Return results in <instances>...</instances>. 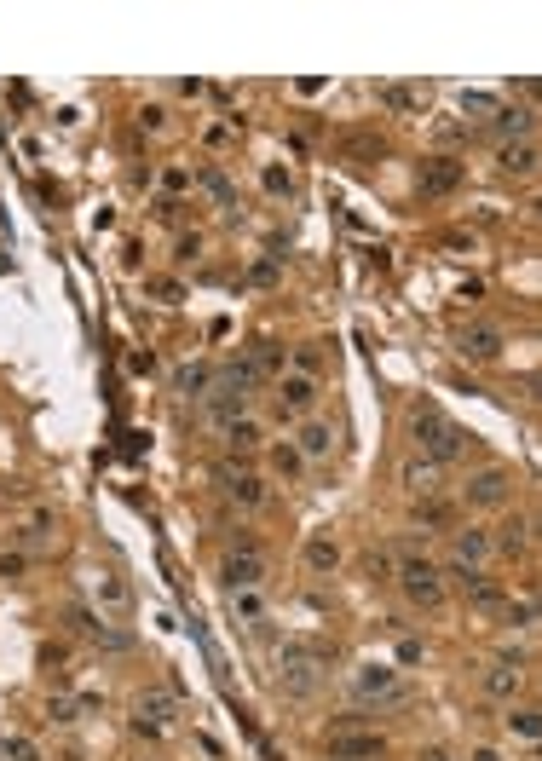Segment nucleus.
I'll return each mask as SVG.
<instances>
[{"label": "nucleus", "mask_w": 542, "mask_h": 761, "mask_svg": "<svg viewBox=\"0 0 542 761\" xmlns=\"http://www.w3.org/2000/svg\"><path fill=\"white\" fill-rule=\"evenodd\" d=\"M502 173L531 179V173H537V139H514V145H502Z\"/></svg>", "instance_id": "nucleus-24"}, {"label": "nucleus", "mask_w": 542, "mask_h": 761, "mask_svg": "<svg viewBox=\"0 0 542 761\" xmlns=\"http://www.w3.org/2000/svg\"><path fill=\"white\" fill-rule=\"evenodd\" d=\"M295 450L306 456V467H312V462H329V456H334V427H329L324 416H306V427H300V438H295Z\"/></svg>", "instance_id": "nucleus-17"}, {"label": "nucleus", "mask_w": 542, "mask_h": 761, "mask_svg": "<svg viewBox=\"0 0 542 761\" xmlns=\"http://www.w3.org/2000/svg\"><path fill=\"white\" fill-rule=\"evenodd\" d=\"M202 185H208V190H214V197H219V202H226V197H231V185H226V173H219V168H202Z\"/></svg>", "instance_id": "nucleus-38"}, {"label": "nucleus", "mask_w": 542, "mask_h": 761, "mask_svg": "<svg viewBox=\"0 0 542 761\" xmlns=\"http://www.w3.org/2000/svg\"><path fill=\"white\" fill-rule=\"evenodd\" d=\"M461 179H468V168H461L456 156H427V162L416 168L421 197H450V190H461Z\"/></svg>", "instance_id": "nucleus-11"}, {"label": "nucleus", "mask_w": 542, "mask_h": 761, "mask_svg": "<svg viewBox=\"0 0 542 761\" xmlns=\"http://www.w3.org/2000/svg\"><path fill=\"white\" fill-rule=\"evenodd\" d=\"M139 716H156V727L173 721V698L168 692H145V698H139Z\"/></svg>", "instance_id": "nucleus-31"}, {"label": "nucleus", "mask_w": 542, "mask_h": 761, "mask_svg": "<svg viewBox=\"0 0 542 761\" xmlns=\"http://www.w3.org/2000/svg\"><path fill=\"white\" fill-rule=\"evenodd\" d=\"M410 438H416V450H421V462H439V467H450V462H461V456L473 450V433L468 427H456L444 409H433V404H421L416 416H410Z\"/></svg>", "instance_id": "nucleus-1"}, {"label": "nucleus", "mask_w": 542, "mask_h": 761, "mask_svg": "<svg viewBox=\"0 0 542 761\" xmlns=\"http://www.w3.org/2000/svg\"><path fill=\"white\" fill-rule=\"evenodd\" d=\"M531 127H537V110H531V104H497V110H490V133H497L502 145L531 139Z\"/></svg>", "instance_id": "nucleus-16"}, {"label": "nucleus", "mask_w": 542, "mask_h": 761, "mask_svg": "<svg viewBox=\"0 0 542 761\" xmlns=\"http://www.w3.org/2000/svg\"><path fill=\"white\" fill-rule=\"evenodd\" d=\"M150 363H156L150 352H133V358H127V370H133V375H150Z\"/></svg>", "instance_id": "nucleus-45"}, {"label": "nucleus", "mask_w": 542, "mask_h": 761, "mask_svg": "<svg viewBox=\"0 0 542 761\" xmlns=\"http://www.w3.org/2000/svg\"><path fill=\"white\" fill-rule=\"evenodd\" d=\"M231 133H237V116H231V121H214L208 133H202V145H208V150H226V145H231Z\"/></svg>", "instance_id": "nucleus-33"}, {"label": "nucleus", "mask_w": 542, "mask_h": 761, "mask_svg": "<svg viewBox=\"0 0 542 761\" xmlns=\"http://www.w3.org/2000/svg\"><path fill=\"white\" fill-rule=\"evenodd\" d=\"M300 565H306L312 577H329V571L341 565V536H334V531H306V543H300Z\"/></svg>", "instance_id": "nucleus-15"}, {"label": "nucleus", "mask_w": 542, "mask_h": 761, "mask_svg": "<svg viewBox=\"0 0 542 761\" xmlns=\"http://www.w3.org/2000/svg\"><path fill=\"white\" fill-rule=\"evenodd\" d=\"M266 467H271V473H277V479H283V485H295V479H300V473H306V456H300V450H295V438H277V444H266Z\"/></svg>", "instance_id": "nucleus-23"}, {"label": "nucleus", "mask_w": 542, "mask_h": 761, "mask_svg": "<svg viewBox=\"0 0 542 761\" xmlns=\"http://www.w3.org/2000/svg\"><path fill=\"white\" fill-rule=\"evenodd\" d=\"M190 190V168L185 162H168L162 168V197H168V208H173V197H185Z\"/></svg>", "instance_id": "nucleus-30"}, {"label": "nucleus", "mask_w": 542, "mask_h": 761, "mask_svg": "<svg viewBox=\"0 0 542 761\" xmlns=\"http://www.w3.org/2000/svg\"><path fill=\"white\" fill-rule=\"evenodd\" d=\"M398 479H404L410 496H444V467L439 462H404Z\"/></svg>", "instance_id": "nucleus-22"}, {"label": "nucleus", "mask_w": 542, "mask_h": 761, "mask_svg": "<svg viewBox=\"0 0 542 761\" xmlns=\"http://www.w3.org/2000/svg\"><path fill=\"white\" fill-rule=\"evenodd\" d=\"M162 121H168V110H162V104H145V110H139V127H150V133H156Z\"/></svg>", "instance_id": "nucleus-40"}, {"label": "nucleus", "mask_w": 542, "mask_h": 761, "mask_svg": "<svg viewBox=\"0 0 542 761\" xmlns=\"http://www.w3.org/2000/svg\"><path fill=\"white\" fill-rule=\"evenodd\" d=\"M490 548H497V554H525V548H531V519H508L502 536H490Z\"/></svg>", "instance_id": "nucleus-26"}, {"label": "nucleus", "mask_w": 542, "mask_h": 761, "mask_svg": "<svg viewBox=\"0 0 542 761\" xmlns=\"http://www.w3.org/2000/svg\"><path fill=\"white\" fill-rule=\"evenodd\" d=\"M525 669H531V658H525V652H502L485 669V698H497V704L514 709V698H525Z\"/></svg>", "instance_id": "nucleus-8"}, {"label": "nucleus", "mask_w": 542, "mask_h": 761, "mask_svg": "<svg viewBox=\"0 0 542 761\" xmlns=\"http://www.w3.org/2000/svg\"><path fill=\"white\" fill-rule=\"evenodd\" d=\"M197 254H202V236H179V243H173V260H179V265H190Z\"/></svg>", "instance_id": "nucleus-37"}, {"label": "nucleus", "mask_w": 542, "mask_h": 761, "mask_svg": "<svg viewBox=\"0 0 542 761\" xmlns=\"http://www.w3.org/2000/svg\"><path fill=\"white\" fill-rule=\"evenodd\" d=\"M468 761H508L497 744H479V750H468Z\"/></svg>", "instance_id": "nucleus-42"}, {"label": "nucleus", "mask_w": 542, "mask_h": 761, "mask_svg": "<svg viewBox=\"0 0 542 761\" xmlns=\"http://www.w3.org/2000/svg\"><path fill=\"white\" fill-rule=\"evenodd\" d=\"M461 502L479 507V514H497V507L514 502V473L508 467H479L468 485H461Z\"/></svg>", "instance_id": "nucleus-6"}, {"label": "nucleus", "mask_w": 542, "mask_h": 761, "mask_svg": "<svg viewBox=\"0 0 542 761\" xmlns=\"http://www.w3.org/2000/svg\"><path fill=\"white\" fill-rule=\"evenodd\" d=\"M214 479H219V490H226L237 507H266V479H260V473H248L243 462H219Z\"/></svg>", "instance_id": "nucleus-10"}, {"label": "nucleus", "mask_w": 542, "mask_h": 761, "mask_svg": "<svg viewBox=\"0 0 542 761\" xmlns=\"http://www.w3.org/2000/svg\"><path fill=\"white\" fill-rule=\"evenodd\" d=\"M392 583H398V594H404L416 612H439V606H444V594H450V583H444L439 560H427V554H416V548H398V560H392Z\"/></svg>", "instance_id": "nucleus-2"}, {"label": "nucleus", "mask_w": 542, "mask_h": 761, "mask_svg": "<svg viewBox=\"0 0 542 761\" xmlns=\"http://www.w3.org/2000/svg\"><path fill=\"white\" fill-rule=\"evenodd\" d=\"M271 663H277V675H271V680H277L283 698H312L317 687H324V663H329V658L317 652L312 641H283Z\"/></svg>", "instance_id": "nucleus-4"}, {"label": "nucleus", "mask_w": 542, "mask_h": 761, "mask_svg": "<svg viewBox=\"0 0 542 761\" xmlns=\"http://www.w3.org/2000/svg\"><path fill=\"white\" fill-rule=\"evenodd\" d=\"M92 594H99L104 617H121L127 606H133V594H127V583L116 577V571H92Z\"/></svg>", "instance_id": "nucleus-21"}, {"label": "nucleus", "mask_w": 542, "mask_h": 761, "mask_svg": "<svg viewBox=\"0 0 542 761\" xmlns=\"http://www.w3.org/2000/svg\"><path fill=\"white\" fill-rule=\"evenodd\" d=\"M416 761H456V756H450V750H439V744H427V750H421Z\"/></svg>", "instance_id": "nucleus-46"}, {"label": "nucleus", "mask_w": 542, "mask_h": 761, "mask_svg": "<svg viewBox=\"0 0 542 761\" xmlns=\"http://www.w3.org/2000/svg\"><path fill=\"white\" fill-rule=\"evenodd\" d=\"M387 738L381 733H353V727H334L329 733V761H381Z\"/></svg>", "instance_id": "nucleus-12"}, {"label": "nucleus", "mask_w": 542, "mask_h": 761, "mask_svg": "<svg viewBox=\"0 0 542 761\" xmlns=\"http://www.w3.org/2000/svg\"><path fill=\"white\" fill-rule=\"evenodd\" d=\"M173 387H179L185 392V399H208V387H214V370H208V363H190V370H179V380H173Z\"/></svg>", "instance_id": "nucleus-27"}, {"label": "nucleus", "mask_w": 542, "mask_h": 761, "mask_svg": "<svg viewBox=\"0 0 542 761\" xmlns=\"http://www.w3.org/2000/svg\"><path fill=\"white\" fill-rule=\"evenodd\" d=\"M121 265H127V272H139V265H145V248H139V243H121Z\"/></svg>", "instance_id": "nucleus-41"}, {"label": "nucleus", "mask_w": 542, "mask_h": 761, "mask_svg": "<svg viewBox=\"0 0 542 761\" xmlns=\"http://www.w3.org/2000/svg\"><path fill=\"white\" fill-rule=\"evenodd\" d=\"M145 289H150L156 300H162V306H179V300H185V289H179V283H173V277H150Z\"/></svg>", "instance_id": "nucleus-32"}, {"label": "nucleus", "mask_w": 542, "mask_h": 761, "mask_svg": "<svg viewBox=\"0 0 542 761\" xmlns=\"http://www.w3.org/2000/svg\"><path fill=\"white\" fill-rule=\"evenodd\" d=\"M490 531L485 525H456L450 531V554L444 560H456V565H468V571H485V560H490Z\"/></svg>", "instance_id": "nucleus-13"}, {"label": "nucleus", "mask_w": 542, "mask_h": 761, "mask_svg": "<svg viewBox=\"0 0 542 761\" xmlns=\"http://www.w3.org/2000/svg\"><path fill=\"white\" fill-rule=\"evenodd\" d=\"M70 629L82 634V641H99V646H121V634L110 629V617H104V612H92V606H70Z\"/></svg>", "instance_id": "nucleus-20"}, {"label": "nucleus", "mask_w": 542, "mask_h": 761, "mask_svg": "<svg viewBox=\"0 0 542 761\" xmlns=\"http://www.w3.org/2000/svg\"><path fill=\"white\" fill-rule=\"evenodd\" d=\"M381 104L387 110H416V92L410 87H381Z\"/></svg>", "instance_id": "nucleus-35"}, {"label": "nucleus", "mask_w": 542, "mask_h": 761, "mask_svg": "<svg viewBox=\"0 0 542 761\" xmlns=\"http://www.w3.org/2000/svg\"><path fill=\"white\" fill-rule=\"evenodd\" d=\"M421 658V641H398V663H416Z\"/></svg>", "instance_id": "nucleus-43"}, {"label": "nucleus", "mask_w": 542, "mask_h": 761, "mask_svg": "<svg viewBox=\"0 0 542 761\" xmlns=\"http://www.w3.org/2000/svg\"><path fill=\"white\" fill-rule=\"evenodd\" d=\"M346 687H353V704H363V709H398V704H410V692L404 687V669H398V663H387V658H363L358 669H353V680H346Z\"/></svg>", "instance_id": "nucleus-3"}, {"label": "nucleus", "mask_w": 542, "mask_h": 761, "mask_svg": "<svg viewBox=\"0 0 542 761\" xmlns=\"http://www.w3.org/2000/svg\"><path fill=\"white\" fill-rule=\"evenodd\" d=\"M502 346H508V335H502L497 323H473V329H461L456 352L468 358V363H497V358H502Z\"/></svg>", "instance_id": "nucleus-14"}, {"label": "nucleus", "mask_w": 542, "mask_h": 761, "mask_svg": "<svg viewBox=\"0 0 542 761\" xmlns=\"http://www.w3.org/2000/svg\"><path fill=\"white\" fill-rule=\"evenodd\" d=\"M0 756H6V761H41V756H35V744H29V738H6V750H0Z\"/></svg>", "instance_id": "nucleus-36"}, {"label": "nucleus", "mask_w": 542, "mask_h": 761, "mask_svg": "<svg viewBox=\"0 0 542 761\" xmlns=\"http://www.w3.org/2000/svg\"><path fill=\"white\" fill-rule=\"evenodd\" d=\"M254 283H277V260H260V265H254Z\"/></svg>", "instance_id": "nucleus-44"}, {"label": "nucleus", "mask_w": 542, "mask_h": 761, "mask_svg": "<svg viewBox=\"0 0 542 761\" xmlns=\"http://www.w3.org/2000/svg\"><path fill=\"white\" fill-rule=\"evenodd\" d=\"M0 761H6V756H0Z\"/></svg>", "instance_id": "nucleus-47"}, {"label": "nucleus", "mask_w": 542, "mask_h": 761, "mask_svg": "<svg viewBox=\"0 0 542 761\" xmlns=\"http://www.w3.org/2000/svg\"><path fill=\"white\" fill-rule=\"evenodd\" d=\"M502 623L531 634V629H537V600H531V594H525V600H508V606H502Z\"/></svg>", "instance_id": "nucleus-29"}, {"label": "nucleus", "mask_w": 542, "mask_h": 761, "mask_svg": "<svg viewBox=\"0 0 542 761\" xmlns=\"http://www.w3.org/2000/svg\"><path fill=\"white\" fill-rule=\"evenodd\" d=\"M266 577H271L266 554L254 548L248 536H237L226 548V560H219V583H226V589H266Z\"/></svg>", "instance_id": "nucleus-5"}, {"label": "nucleus", "mask_w": 542, "mask_h": 761, "mask_svg": "<svg viewBox=\"0 0 542 761\" xmlns=\"http://www.w3.org/2000/svg\"><path fill=\"white\" fill-rule=\"evenodd\" d=\"M508 733H514L525 750H537V738H542V721H537V709L531 704H519V709H508Z\"/></svg>", "instance_id": "nucleus-25"}, {"label": "nucleus", "mask_w": 542, "mask_h": 761, "mask_svg": "<svg viewBox=\"0 0 542 761\" xmlns=\"http://www.w3.org/2000/svg\"><path fill=\"white\" fill-rule=\"evenodd\" d=\"M260 179H266V190H271V197H289V190H295V179H289V168H266V173H260Z\"/></svg>", "instance_id": "nucleus-34"}, {"label": "nucleus", "mask_w": 542, "mask_h": 761, "mask_svg": "<svg viewBox=\"0 0 542 761\" xmlns=\"http://www.w3.org/2000/svg\"><path fill=\"white\" fill-rule=\"evenodd\" d=\"M317 399H324V380H317V375H300V370H283V375H277V416H283V421L312 416Z\"/></svg>", "instance_id": "nucleus-7"}, {"label": "nucleus", "mask_w": 542, "mask_h": 761, "mask_svg": "<svg viewBox=\"0 0 542 761\" xmlns=\"http://www.w3.org/2000/svg\"><path fill=\"white\" fill-rule=\"evenodd\" d=\"M46 716H53V721H63V727H70V721H75V704H70V698H53V704H46Z\"/></svg>", "instance_id": "nucleus-39"}, {"label": "nucleus", "mask_w": 542, "mask_h": 761, "mask_svg": "<svg viewBox=\"0 0 542 761\" xmlns=\"http://www.w3.org/2000/svg\"><path fill=\"white\" fill-rule=\"evenodd\" d=\"M219 438H226L231 456H254V450H266V421L260 416H243V421H231Z\"/></svg>", "instance_id": "nucleus-19"}, {"label": "nucleus", "mask_w": 542, "mask_h": 761, "mask_svg": "<svg viewBox=\"0 0 542 761\" xmlns=\"http://www.w3.org/2000/svg\"><path fill=\"white\" fill-rule=\"evenodd\" d=\"M226 606H231V617L243 629H260L266 617H271V600H266V589H226Z\"/></svg>", "instance_id": "nucleus-18"}, {"label": "nucleus", "mask_w": 542, "mask_h": 761, "mask_svg": "<svg viewBox=\"0 0 542 761\" xmlns=\"http://www.w3.org/2000/svg\"><path fill=\"white\" fill-rule=\"evenodd\" d=\"M243 416H254V409H248V392H237V387H226V380H214L208 399H202V421H208L214 433H226V427L243 421Z\"/></svg>", "instance_id": "nucleus-9"}, {"label": "nucleus", "mask_w": 542, "mask_h": 761, "mask_svg": "<svg viewBox=\"0 0 542 761\" xmlns=\"http://www.w3.org/2000/svg\"><path fill=\"white\" fill-rule=\"evenodd\" d=\"M416 519L427 531H450V519H456V507L444 502V496H421V507H416Z\"/></svg>", "instance_id": "nucleus-28"}]
</instances>
